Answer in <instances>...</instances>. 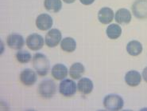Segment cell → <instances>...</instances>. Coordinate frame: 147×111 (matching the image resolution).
<instances>
[{"label":"cell","instance_id":"1","mask_svg":"<svg viewBox=\"0 0 147 111\" xmlns=\"http://www.w3.org/2000/svg\"><path fill=\"white\" fill-rule=\"evenodd\" d=\"M32 63L34 68L39 76L43 77L48 74L49 70L50 69V65L49 59L45 54L41 53L35 54L34 56L33 57Z\"/></svg>","mask_w":147,"mask_h":111},{"label":"cell","instance_id":"2","mask_svg":"<svg viewBox=\"0 0 147 111\" xmlns=\"http://www.w3.org/2000/svg\"><path fill=\"white\" fill-rule=\"evenodd\" d=\"M124 101L121 96L117 94H108L103 99V106L107 110L118 111L122 110Z\"/></svg>","mask_w":147,"mask_h":111},{"label":"cell","instance_id":"3","mask_svg":"<svg viewBox=\"0 0 147 111\" xmlns=\"http://www.w3.org/2000/svg\"><path fill=\"white\" fill-rule=\"evenodd\" d=\"M57 91V86L53 81L52 80H45L39 84L38 92L40 96L43 98H51L54 96Z\"/></svg>","mask_w":147,"mask_h":111},{"label":"cell","instance_id":"4","mask_svg":"<svg viewBox=\"0 0 147 111\" xmlns=\"http://www.w3.org/2000/svg\"><path fill=\"white\" fill-rule=\"evenodd\" d=\"M77 86L76 84L71 79L62 80L59 86V92L65 97H69L73 96L76 93Z\"/></svg>","mask_w":147,"mask_h":111},{"label":"cell","instance_id":"5","mask_svg":"<svg viewBox=\"0 0 147 111\" xmlns=\"http://www.w3.org/2000/svg\"><path fill=\"white\" fill-rule=\"evenodd\" d=\"M132 13L138 19L147 18V0H136L131 7Z\"/></svg>","mask_w":147,"mask_h":111},{"label":"cell","instance_id":"6","mask_svg":"<svg viewBox=\"0 0 147 111\" xmlns=\"http://www.w3.org/2000/svg\"><path fill=\"white\" fill-rule=\"evenodd\" d=\"M26 46L31 50H41L44 46V38L42 36L36 33L29 35L26 38Z\"/></svg>","mask_w":147,"mask_h":111},{"label":"cell","instance_id":"7","mask_svg":"<svg viewBox=\"0 0 147 111\" xmlns=\"http://www.w3.org/2000/svg\"><path fill=\"white\" fill-rule=\"evenodd\" d=\"M61 32L57 29H52L45 35V45L53 48L58 45L61 40Z\"/></svg>","mask_w":147,"mask_h":111},{"label":"cell","instance_id":"8","mask_svg":"<svg viewBox=\"0 0 147 111\" xmlns=\"http://www.w3.org/2000/svg\"><path fill=\"white\" fill-rule=\"evenodd\" d=\"M19 78H20L21 82L26 86H31L34 85L38 79L37 74L31 69H26L22 70L21 72Z\"/></svg>","mask_w":147,"mask_h":111},{"label":"cell","instance_id":"9","mask_svg":"<svg viewBox=\"0 0 147 111\" xmlns=\"http://www.w3.org/2000/svg\"><path fill=\"white\" fill-rule=\"evenodd\" d=\"M24 38L19 34L13 33L8 35L7 38V44L10 49L21 50L24 46Z\"/></svg>","mask_w":147,"mask_h":111},{"label":"cell","instance_id":"10","mask_svg":"<svg viewBox=\"0 0 147 111\" xmlns=\"http://www.w3.org/2000/svg\"><path fill=\"white\" fill-rule=\"evenodd\" d=\"M53 24V20L52 17L48 14H39L36 19V26L40 31H47L52 27Z\"/></svg>","mask_w":147,"mask_h":111},{"label":"cell","instance_id":"11","mask_svg":"<svg viewBox=\"0 0 147 111\" xmlns=\"http://www.w3.org/2000/svg\"><path fill=\"white\" fill-rule=\"evenodd\" d=\"M98 19L102 24H109L114 19V11L109 7H103L98 12Z\"/></svg>","mask_w":147,"mask_h":111},{"label":"cell","instance_id":"12","mask_svg":"<svg viewBox=\"0 0 147 111\" xmlns=\"http://www.w3.org/2000/svg\"><path fill=\"white\" fill-rule=\"evenodd\" d=\"M126 83L131 87L138 86L142 82V76L139 72L136 70H130L125 75Z\"/></svg>","mask_w":147,"mask_h":111},{"label":"cell","instance_id":"13","mask_svg":"<svg viewBox=\"0 0 147 111\" xmlns=\"http://www.w3.org/2000/svg\"><path fill=\"white\" fill-rule=\"evenodd\" d=\"M77 89L80 94L88 95L91 94L93 90V82L91 79L88 78H83L80 79L77 85Z\"/></svg>","mask_w":147,"mask_h":111},{"label":"cell","instance_id":"14","mask_svg":"<svg viewBox=\"0 0 147 111\" xmlns=\"http://www.w3.org/2000/svg\"><path fill=\"white\" fill-rule=\"evenodd\" d=\"M51 74L56 80H64L68 75V68L61 63L55 64L52 68Z\"/></svg>","mask_w":147,"mask_h":111},{"label":"cell","instance_id":"15","mask_svg":"<svg viewBox=\"0 0 147 111\" xmlns=\"http://www.w3.org/2000/svg\"><path fill=\"white\" fill-rule=\"evenodd\" d=\"M115 21L121 25H127L131 21V14L126 8H121L115 13Z\"/></svg>","mask_w":147,"mask_h":111},{"label":"cell","instance_id":"16","mask_svg":"<svg viewBox=\"0 0 147 111\" xmlns=\"http://www.w3.org/2000/svg\"><path fill=\"white\" fill-rule=\"evenodd\" d=\"M84 66L80 63H73L69 69V75L72 79H80L84 73Z\"/></svg>","mask_w":147,"mask_h":111},{"label":"cell","instance_id":"17","mask_svg":"<svg viewBox=\"0 0 147 111\" xmlns=\"http://www.w3.org/2000/svg\"><path fill=\"white\" fill-rule=\"evenodd\" d=\"M142 45L140 42L133 40L128 42L127 45V53L131 56H138L142 52Z\"/></svg>","mask_w":147,"mask_h":111},{"label":"cell","instance_id":"18","mask_svg":"<svg viewBox=\"0 0 147 111\" xmlns=\"http://www.w3.org/2000/svg\"><path fill=\"white\" fill-rule=\"evenodd\" d=\"M107 35L110 39H117L119 38L122 35V27L119 25L113 23L109 25L106 31Z\"/></svg>","mask_w":147,"mask_h":111},{"label":"cell","instance_id":"19","mask_svg":"<svg viewBox=\"0 0 147 111\" xmlns=\"http://www.w3.org/2000/svg\"><path fill=\"white\" fill-rule=\"evenodd\" d=\"M44 7L48 11L57 13L61 10L62 3L61 0H45Z\"/></svg>","mask_w":147,"mask_h":111},{"label":"cell","instance_id":"20","mask_svg":"<svg viewBox=\"0 0 147 111\" xmlns=\"http://www.w3.org/2000/svg\"><path fill=\"white\" fill-rule=\"evenodd\" d=\"M61 48L67 53H72L76 48V42L74 38L71 37L65 38L61 42Z\"/></svg>","mask_w":147,"mask_h":111},{"label":"cell","instance_id":"21","mask_svg":"<svg viewBox=\"0 0 147 111\" xmlns=\"http://www.w3.org/2000/svg\"><path fill=\"white\" fill-rule=\"evenodd\" d=\"M16 59H17L18 62L20 63H28L30 62L32 59V55L30 53L28 52L26 50H18V51L16 54Z\"/></svg>","mask_w":147,"mask_h":111},{"label":"cell","instance_id":"22","mask_svg":"<svg viewBox=\"0 0 147 111\" xmlns=\"http://www.w3.org/2000/svg\"><path fill=\"white\" fill-rule=\"evenodd\" d=\"M80 2L82 4H84V5L88 6V5L92 4L95 2V0H80Z\"/></svg>","mask_w":147,"mask_h":111},{"label":"cell","instance_id":"23","mask_svg":"<svg viewBox=\"0 0 147 111\" xmlns=\"http://www.w3.org/2000/svg\"><path fill=\"white\" fill-rule=\"evenodd\" d=\"M142 77L143 78L144 81H145L146 82H147V66L143 69V71H142Z\"/></svg>","mask_w":147,"mask_h":111},{"label":"cell","instance_id":"24","mask_svg":"<svg viewBox=\"0 0 147 111\" xmlns=\"http://www.w3.org/2000/svg\"><path fill=\"white\" fill-rule=\"evenodd\" d=\"M64 2H65V3H68V4H71L73 3L74 2H75L76 0H63Z\"/></svg>","mask_w":147,"mask_h":111}]
</instances>
